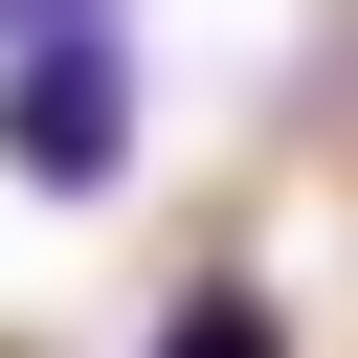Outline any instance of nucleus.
Here are the masks:
<instances>
[{
	"mask_svg": "<svg viewBox=\"0 0 358 358\" xmlns=\"http://www.w3.org/2000/svg\"><path fill=\"white\" fill-rule=\"evenodd\" d=\"M134 358H291V313L224 268V291H157V336H134Z\"/></svg>",
	"mask_w": 358,
	"mask_h": 358,
	"instance_id": "2",
	"label": "nucleus"
},
{
	"mask_svg": "<svg viewBox=\"0 0 358 358\" xmlns=\"http://www.w3.org/2000/svg\"><path fill=\"white\" fill-rule=\"evenodd\" d=\"M134 22H67V45H0V179L22 201H112L134 179Z\"/></svg>",
	"mask_w": 358,
	"mask_h": 358,
	"instance_id": "1",
	"label": "nucleus"
},
{
	"mask_svg": "<svg viewBox=\"0 0 358 358\" xmlns=\"http://www.w3.org/2000/svg\"><path fill=\"white\" fill-rule=\"evenodd\" d=\"M67 22H112V0H0V45H67Z\"/></svg>",
	"mask_w": 358,
	"mask_h": 358,
	"instance_id": "3",
	"label": "nucleus"
}]
</instances>
